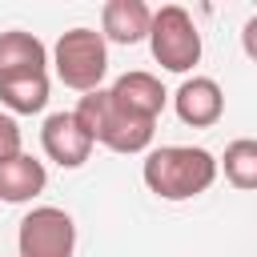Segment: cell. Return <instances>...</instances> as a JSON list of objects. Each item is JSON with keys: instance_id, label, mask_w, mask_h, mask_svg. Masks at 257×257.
<instances>
[{"instance_id": "6da1fadb", "label": "cell", "mask_w": 257, "mask_h": 257, "mask_svg": "<svg viewBox=\"0 0 257 257\" xmlns=\"http://www.w3.org/2000/svg\"><path fill=\"white\" fill-rule=\"evenodd\" d=\"M221 173V161L201 145H161L145 153L141 177L153 197L161 201H193L201 197Z\"/></svg>"}, {"instance_id": "7a4b0ae2", "label": "cell", "mask_w": 257, "mask_h": 257, "mask_svg": "<svg viewBox=\"0 0 257 257\" xmlns=\"http://www.w3.org/2000/svg\"><path fill=\"white\" fill-rule=\"evenodd\" d=\"M72 112H76V120L84 124V133L92 137V145H104V149H112V153H145V149L153 145V133H157L153 120H137V116L120 112L108 88L84 92Z\"/></svg>"}, {"instance_id": "3957f363", "label": "cell", "mask_w": 257, "mask_h": 257, "mask_svg": "<svg viewBox=\"0 0 257 257\" xmlns=\"http://www.w3.org/2000/svg\"><path fill=\"white\" fill-rule=\"evenodd\" d=\"M52 68H56L60 84H68L76 92H96L104 72H108L104 32H96V28H68V32H60V40L52 48Z\"/></svg>"}, {"instance_id": "277c9868", "label": "cell", "mask_w": 257, "mask_h": 257, "mask_svg": "<svg viewBox=\"0 0 257 257\" xmlns=\"http://www.w3.org/2000/svg\"><path fill=\"white\" fill-rule=\"evenodd\" d=\"M149 48H153V60L165 72H189L201 60V32L181 4H165V8L153 12Z\"/></svg>"}, {"instance_id": "5b68a950", "label": "cell", "mask_w": 257, "mask_h": 257, "mask_svg": "<svg viewBox=\"0 0 257 257\" xmlns=\"http://www.w3.org/2000/svg\"><path fill=\"white\" fill-rule=\"evenodd\" d=\"M76 221L56 205H36L16 229V257H72Z\"/></svg>"}, {"instance_id": "8992f818", "label": "cell", "mask_w": 257, "mask_h": 257, "mask_svg": "<svg viewBox=\"0 0 257 257\" xmlns=\"http://www.w3.org/2000/svg\"><path fill=\"white\" fill-rule=\"evenodd\" d=\"M40 145H44L48 161H56L60 169H80L92 157V137L76 120V112H52V116H44Z\"/></svg>"}, {"instance_id": "52a82bcc", "label": "cell", "mask_w": 257, "mask_h": 257, "mask_svg": "<svg viewBox=\"0 0 257 257\" xmlns=\"http://www.w3.org/2000/svg\"><path fill=\"white\" fill-rule=\"evenodd\" d=\"M108 92H112V100H116L120 112H128V116H137V120H153V124H157V116H161V108H165V100H169L165 84H161L153 72H141V68L116 76Z\"/></svg>"}, {"instance_id": "ba28073f", "label": "cell", "mask_w": 257, "mask_h": 257, "mask_svg": "<svg viewBox=\"0 0 257 257\" xmlns=\"http://www.w3.org/2000/svg\"><path fill=\"white\" fill-rule=\"evenodd\" d=\"M173 108L185 124L193 128H213L225 116V92L213 76H189L177 92H173Z\"/></svg>"}, {"instance_id": "9c48e42d", "label": "cell", "mask_w": 257, "mask_h": 257, "mask_svg": "<svg viewBox=\"0 0 257 257\" xmlns=\"http://www.w3.org/2000/svg\"><path fill=\"white\" fill-rule=\"evenodd\" d=\"M48 64V48L20 28L0 32V80H16V76H44Z\"/></svg>"}, {"instance_id": "30bf717a", "label": "cell", "mask_w": 257, "mask_h": 257, "mask_svg": "<svg viewBox=\"0 0 257 257\" xmlns=\"http://www.w3.org/2000/svg\"><path fill=\"white\" fill-rule=\"evenodd\" d=\"M44 185H48V169L32 153H16L12 161H0V201L24 205V201L40 197Z\"/></svg>"}, {"instance_id": "8fae6325", "label": "cell", "mask_w": 257, "mask_h": 257, "mask_svg": "<svg viewBox=\"0 0 257 257\" xmlns=\"http://www.w3.org/2000/svg\"><path fill=\"white\" fill-rule=\"evenodd\" d=\"M100 28H104V40H112V44L149 40L153 8H149L145 0H108L104 12H100Z\"/></svg>"}, {"instance_id": "7c38bea8", "label": "cell", "mask_w": 257, "mask_h": 257, "mask_svg": "<svg viewBox=\"0 0 257 257\" xmlns=\"http://www.w3.org/2000/svg\"><path fill=\"white\" fill-rule=\"evenodd\" d=\"M221 173L233 189H245V193H257V137H237L225 145V157H221Z\"/></svg>"}, {"instance_id": "4fadbf2b", "label": "cell", "mask_w": 257, "mask_h": 257, "mask_svg": "<svg viewBox=\"0 0 257 257\" xmlns=\"http://www.w3.org/2000/svg\"><path fill=\"white\" fill-rule=\"evenodd\" d=\"M0 104L16 116H32L48 104V72L44 76H16L0 80Z\"/></svg>"}, {"instance_id": "5bb4252c", "label": "cell", "mask_w": 257, "mask_h": 257, "mask_svg": "<svg viewBox=\"0 0 257 257\" xmlns=\"http://www.w3.org/2000/svg\"><path fill=\"white\" fill-rule=\"evenodd\" d=\"M16 153H24L20 149V124L12 112H0V161H12Z\"/></svg>"}, {"instance_id": "9a60e30c", "label": "cell", "mask_w": 257, "mask_h": 257, "mask_svg": "<svg viewBox=\"0 0 257 257\" xmlns=\"http://www.w3.org/2000/svg\"><path fill=\"white\" fill-rule=\"evenodd\" d=\"M241 48H245V56L257 64V12L245 20V28H241Z\"/></svg>"}]
</instances>
